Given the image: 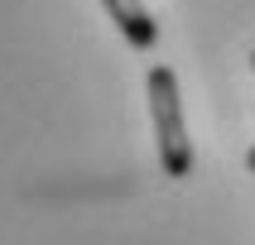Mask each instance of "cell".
I'll return each instance as SVG.
<instances>
[{
  "instance_id": "obj_1",
  "label": "cell",
  "mask_w": 255,
  "mask_h": 245,
  "mask_svg": "<svg viewBox=\"0 0 255 245\" xmlns=\"http://www.w3.org/2000/svg\"><path fill=\"white\" fill-rule=\"evenodd\" d=\"M149 86V115H154V144H159V168L169 178H188L193 173V140L183 125V96H178V77L173 68H149L144 77Z\"/></svg>"
},
{
  "instance_id": "obj_2",
  "label": "cell",
  "mask_w": 255,
  "mask_h": 245,
  "mask_svg": "<svg viewBox=\"0 0 255 245\" xmlns=\"http://www.w3.org/2000/svg\"><path fill=\"white\" fill-rule=\"evenodd\" d=\"M106 5V14L116 19V29L126 34L130 48H140V53H149L159 43V24H154V14L144 10V0H101Z\"/></svg>"
},
{
  "instance_id": "obj_3",
  "label": "cell",
  "mask_w": 255,
  "mask_h": 245,
  "mask_svg": "<svg viewBox=\"0 0 255 245\" xmlns=\"http://www.w3.org/2000/svg\"><path fill=\"white\" fill-rule=\"evenodd\" d=\"M246 168H251V173H255V144H251V154H246Z\"/></svg>"
},
{
  "instance_id": "obj_4",
  "label": "cell",
  "mask_w": 255,
  "mask_h": 245,
  "mask_svg": "<svg viewBox=\"0 0 255 245\" xmlns=\"http://www.w3.org/2000/svg\"><path fill=\"white\" fill-rule=\"evenodd\" d=\"M251 63H255V53H251Z\"/></svg>"
}]
</instances>
